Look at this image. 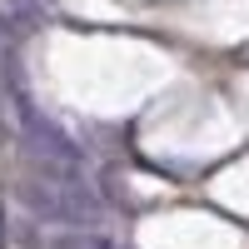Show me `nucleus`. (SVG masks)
Instances as JSON below:
<instances>
[{"label":"nucleus","instance_id":"1","mask_svg":"<svg viewBox=\"0 0 249 249\" xmlns=\"http://www.w3.org/2000/svg\"><path fill=\"white\" fill-rule=\"evenodd\" d=\"M20 204L35 214V219H50V224H95L100 214H105V204H100V195L85 184V175L80 179H60V175H25L20 179Z\"/></svg>","mask_w":249,"mask_h":249},{"label":"nucleus","instance_id":"2","mask_svg":"<svg viewBox=\"0 0 249 249\" xmlns=\"http://www.w3.org/2000/svg\"><path fill=\"white\" fill-rule=\"evenodd\" d=\"M45 249H120V244L100 230H75V234H55Z\"/></svg>","mask_w":249,"mask_h":249},{"label":"nucleus","instance_id":"3","mask_svg":"<svg viewBox=\"0 0 249 249\" xmlns=\"http://www.w3.org/2000/svg\"><path fill=\"white\" fill-rule=\"evenodd\" d=\"M0 249H5V204H0Z\"/></svg>","mask_w":249,"mask_h":249}]
</instances>
